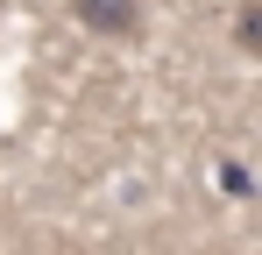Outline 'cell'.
<instances>
[{
    "instance_id": "obj_2",
    "label": "cell",
    "mask_w": 262,
    "mask_h": 255,
    "mask_svg": "<svg viewBox=\"0 0 262 255\" xmlns=\"http://www.w3.org/2000/svg\"><path fill=\"white\" fill-rule=\"evenodd\" d=\"M234 50H241V57L262 50V0H241V14H234Z\"/></svg>"
},
{
    "instance_id": "obj_1",
    "label": "cell",
    "mask_w": 262,
    "mask_h": 255,
    "mask_svg": "<svg viewBox=\"0 0 262 255\" xmlns=\"http://www.w3.org/2000/svg\"><path fill=\"white\" fill-rule=\"evenodd\" d=\"M71 14L106 42H135L142 36V0H71Z\"/></svg>"
}]
</instances>
